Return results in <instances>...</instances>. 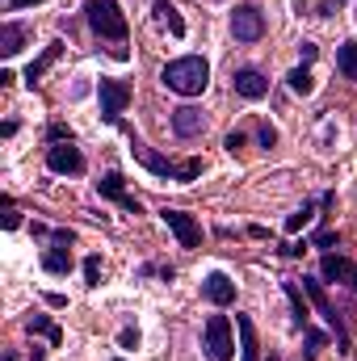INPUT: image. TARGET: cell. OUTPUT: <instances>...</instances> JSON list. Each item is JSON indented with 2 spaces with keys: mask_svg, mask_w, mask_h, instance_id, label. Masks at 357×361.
Instances as JSON below:
<instances>
[{
  "mask_svg": "<svg viewBox=\"0 0 357 361\" xmlns=\"http://www.w3.org/2000/svg\"><path fill=\"white\" fill-rule=\"evenodd\" d=\"M341 4H345V0H324V4H320V17H332Z\"/></svg>",
  "mask_w": 357,
  "mask_h": 361,
  "instance_id": "836d02e7",
  "label": "cell"
},
{
  "mask_svg": "<svg viewBox=\"0 0 357 361\" xmlns=\"http://www.w3.org/2000/svg\"><path fill=\"white\" fill-rule=\"evenodd\" d=\"M286 85H290V92H298V97H307V92L315 89V76H311L307 68H294V72L286 76Z\"/></svg>",
  "mask_w": 357,
  "mask_h": 361,
  "instance_id": "603a6c76",
  "label": "cell"
},
{
  "mask_svg": "<svg viewBox=\"0 0 357 361\" xmlns=\"http://www.w3.org/2000/svg\"><path fill=\"white\" fill-rule=\"evenodd\" d=\"M303 294L315 302V311L328 319V328L337 332V353H349V332H345V324H341V311L328 302V294H324V281H315V277H303Z\"/></svg>",
  "mask_w": 357,
  "mask_h": 361,
  "instance_id": "277c9868",
  "label": "cell"
},
{
  "mask_svg": "<svg viewBox=\"0 0 357 361\" xmlns=\"http://www.w3.org/2000/svg\"><path fill=\"white\" fill-rule=\"evenodd\" d=\"M114 361H122V357H114Z\"/></svg>",
  "mask_w": 357,
  "mask_h": 361,
  "instance_id": "74e56055",
  "label": "cell"
},
{
  "mask_svg": "<svg viewBox=\"0 0 357 361\" xmlns=\"http://www.w3.org/2000/svg\"><path fill=\"white\" fill-rule=\"evenodd\" d=\"M152 13H156V21H160V25H169V34H173V38H185V21H181V13H177V4H173V0H156V4H152Z\"/></svg>",
  "mask_w": 357,
  "mask_h": 361,
  "instance_id": "ac0fdd59",
  "label": "cell"
},
{
  "mask_svg": "<svg viewBox=\"0 0 357 361\" xmlns=\"http://www.w3.org/2000/svg\"><path fill=\"white\" fill-rule=\"evenodd\" d=\"M320 273H324L328 281H341V286H349V290L357 294V261L341 257V252H324V261H320Z\"/></svg>",
  "mask_w": 357,
  "mask_h": 361,
  "instance_id": "7c38bea8",
  "label": "cell"
},
{
  "mask_svg": "<svg viewBox=\"0 0 357 361\" xmlns=\"http://www.w3.org/2000/svg\"><path fill=\"white\" fill-rule=\"evenodd\" d=\"M59 55H63V42H59V38H55V42H51V47H47V51H42V55H38V59H34V63H30V68H25V85H30V89H34V85H38V80H42V76H47V68H51V63H55V59H59Z\"/></svg>",
  "mask_w": 357,
  "mask_h": 361,
  "instance_id": "e0dca14e",
  "label": "cell"
},
{
  "mask_svg": "<svg viewBox=\"0 0 357 361\" xmlns=\"http://www.w3.org/2000/svg\"><path fill=\"white\" fill-rule=\"evenodd\" d=\"M231 34H236V42H261L265 38V13L257 4H240L231 13Z\"/></svg>",
  "mask_w": 357,
  "mask_h": 361,
  "instance_id": "52a82bcc",
  "label": "cell"
},
{
  "mask_svg": "<svg viewBox=\"0 0 357 361\" xmlns=\"http://www.w3.org/2000/svg\"><path fill=\"white\" fill-rule=\"evenodd\" d=\"M257 139H261V147H273V143H277V130H273V126H261V130H257Z\"/></svg>",
  "mask_w": 357,
  "mask_h": 361,
  "instance_id": "4dcf8cb0",
  "label": "cell"
},
{
  "mask_svg": "<svg viewBox=\"0 0 357 361\" xmlns=\"http://www.w3.org/2000/svg\"><path fill=\"white\" fill-rule=\"evenodd\" d=\"M47 139H51V143H76V139H72V130H68L63 122H55V126L47 130Z\"/></svg>",
  "mask_w": 357,
  "mask_h": 361,
  "instance_id": "4316f807",
  "label": "cell"
},
{
  "mask_svg": "<svg viewBox=\"0 0 357 361\" xmlns=\"http://www.w3.org/2000/svg\"><path fill=\"white\" fill-rule=\"evenodd\" d=\"M202 294H206L214 307H231V302H236V281H231L227 273L214 269V273H206V277H202Z\"/></svg>",
  "mask_w": 357,
  "mask_h": 361,
  "instance_id": "4fadbf2b",
  "label": "cell"
},
{
  "mask_svg": "<svg viewBox=\"0 0 357 361\" xmlns=\"http://www.w3.org/2000/svg\"><path fill=\"white\" fill-rule=\"evenodd\" d=\"M315 244H320V248H332V244H341V235H337V231H320Z\"/></svg>",
  "mask_w": 357,
  "mask_h": 361,
  "instance_id": "1f68e13d",
  "label": "cell"
},
{
  "mask_svg": "<svg viewBox=\"0 0 357 361\" xmlns=\"http://www.w3.org/2000/svg\"><path fill=\"white\" fill-rule=\"evenodd\" d=\"M13 8H30V4H38V0H8Z\"/></svg>",
  "mask_w": 357,
  "mask_h": 361,
  "instance_id": "d590c367",
  "label": "cell"
},
{
  "mask_svg": "<svg viewBox=\"0 0 357 361\" xmlns=\"http://www.w3.org/2000/svg\"><path fill=\"white\" fill-rule=\"evenodd\" d=\"M21 42H25V30H21L17 21H4V25H0V55L13 59V55L21 51Z\"/></svg>",
  "mask_w": 357,
  "mask_h": 361,
  "instance_id": "d6986e66",
  "label": "cell"
},
{
  "mask_svg": "<svg viewBox=\"0 0 357 361\" xmlns=\"http://www.w3.org/2000/svg\"><path fill=\"white\" fill-rule=\"evenodd\" d=\"M282 290H286V298H290V307H294V328H298V332H307V324H311V311H307V298H303V290H298L294 281H286Z\"/></svg>",
  "mask_w": 357,
  "mask_h": 361,
  "instance_id": "ffe728a7",
  "label": "cell"
},
{
  "mask_svg": "<svg viewBox=\"0 0 357 361\" xmlns=\"http://www.w3.org/2000/svg\"><path fill=\"white\" fill-rule=\"evenodd\" d=\"M72 244H76L72 231H55L51 235V248L42 252V269L47 273H72Z\"/></svg>",
  "mask_w": 357,
  "mask_h": 361,
  "instance_id": "9c48e42d",
  "label": "cell"
},
{
  "mask_svg": "<svg viewBox=\"0 0 357 361\" xmlns=\"http://www.w3.org/2000/svg\"><path fill=\"white\" fill-rule=\"evenodd\" d=\"M97 193H101V197H109V202H118V206H122V210H131V214H143L139 197H131V193H126V180H122L118 169H109L105 177L97 180Z\"/></svg>",
  "mask_w": 357,
  "mask_h": 361,
  "instance_id": "30bf717a",
  "label": "cell"
},
{
  "mask_svg": "<svg viewBox=\"0 0 357 361\" xmlns=\"http://www.w3.org/2000/svg\"><path fill=\"white\" fill-rule=\"evenodd\" d=\"M85 13H89V25L97 38H105V42H126V34H131V25H126V17H122V8H118V0H89L85 4Z\"/></svg>",
  "mask_w": 357,
  "mask_h": 361,
  "instance_id": "3957f363",
  "label": "cell"
},
{
  "mask_svg": "<svg viewBox=\"0 0 357 361\" xmlns=\"http://www.w3.org/2000/svg\"><path fill=\"white\" fill-rule=\"evenodd\" d=\"M324 345H328V336H324V332H315V328H307V353H303V357H307V361H315Z\"/></svg>",
  "mask_w": 357,
  "mask_h": 361,
  "instance_id": "d4e9b609",
  "label": "cell"
},
{
  "mask_svg": "<svg viewBox=\"0 0 357 361\" xmlns=\"http://www.w3.org/2000/svg\"><path fill=\"white\" fill-rule=\"evenodd\" d=\"M47 169L59 173V177H80L85 173V156L76 143H51L47 147Z\"/></svg>",
  "mask_w": 357,
  "mask_h": 361,
  "instance_id": "ba28073f",
  "label": "cell"
},
{
  "mask_svg": "<svg viewBox=\"0 0 357 361\" xmlns=\"http://www.w3.org/2000/svg\"><path fill=\"white\" fill-rule=\"evenodd\" d=\"M236 332H240V361H261V341L248 315H236Z\"/></svg>",
  "mask_w": 357,
  "mask_h": 361,
  "instance_id": "2e32d148",
  "label": "cell"
},
{
  "mask_svg": "<svg viewBox=\"0 0 357 361\" xmlns=\"http://www.w3.org/2000/svg\"><path fill=\"white\" fill-rule=\"evenodd\" d=\"M173 130H177L181 139H198L206 130V114L198 105H177L173 109Z\"/></svg>",
  "mask_w": 357,
  "mask_h": 361,
  "instance_id": "5bb4252c",
  "label": "cell"
},
{
  "mask_svg": "<svg viewBox=\"0 0 357 361\" xmlns=\"http://www.w3.org/2000/svg\"><path fill=\"white\" fill-rule=\"evenodd\" d=\"M30 361H47V349H38V345H34V349H30Z\"/></svg>",
  "mask_w": 357,
  "mask_h": 361,
  "instance_id": "e575fe53",
  "label": "cell"
},
{
  "mask_svg": "<svg viewBox=\"0 0 357 361\" xmlns=\"http://www.w3.org/2000/svg\"><path fill=\"white\" fill-rule=\"evenodd\" d=\"M244 143H248V139H244V130H231V135L223 139V147H227V152H240Z\"/></svg>",
  "mask_w": 357,
  "mask_h": 361,
  "instance_id": "f1b7e54d",
  "label": "cell"
},
{
  "mask_svg": "<svg viewBox=\"0 0 357 361\" xmlns=\"http://www.w3.org/2000/svg\"><path fill=\"white\" fill-rule=\"evenodd\" d=\"M160 219L169 223V231L181 240V248H202V227L185 210H160Z\"/></svg>",
  "mask_w": 357,
  "mask_h": 361,
  "instance_id": "8fae6325",
  "label": "cell"
},
{
  "mask_svg": "<svg viewBox=\"0 0 357 361\" xmlns=\"http://www.w3.org/2000/svg\"><path fill=\"white\" fill-rule=\"evenodd\" d=\"M311 219H315V202H303V206H298V210L286 219V231H303Z\"/></svg>",
  "mask_w": 357,
  "mask_h": 361,
  "instance_id": "cb8c5ba5",
  "label": "cell"
},
{
  "mask_svg": "<svg viewBox=\"0 0 357 361\" xmlns=\"http://www.w3.org/2000/svg\"><path fill=\"white\" fill-rule=\"evenodd\" d=\"M131 85H122V80H101L97 85V101H101V118L109 122V126H118L122 122V114H126V105H131Z\"/></svg>",
  "mask_w": 357,
  "mask_h": 361,
  "instance_id": "5b68a950",
  "label": "cell"
},
{
  "mask_svg": "<svg viewBox=\"0 0 357 361\" xmlns=\"http://www.w3.org/2000/svg\"><path fill=\"white\" fill-rule=\"evenodd\" d=\"M298 55H303V63H311V59L320 55V47H315V42H303V47H298Z\"/></svg>",
  "mask_w": 357,
  "mask_h": 361,
  "instance_id": "d6a6232c",
  "label": "cell"
},
{
  "mask_svg": "<svg viewBox=\"0 0 357 361\" xmlns=\"http://www.w3.org/2000/svg\"><path fill=\"white\" fill-rule=\"evenodd\" d=\"M206 353H210V361L236 357V336H231V319L227 315H210L206 319Z\"/></svg>",
  "mask_w": 357,
  "mask_h": 361,
  "instance_id": "8992f818",
  "label": "cell"
},
{
  "mask_svg": "<svg viewBox=\"0 0 357 361\" xmlns=\"http://www.w3.org/2000/svg\"><path fill=\"white\" fill-rule=\"evenodd\" d=\"M118 345H122V349H139V332H135V328H122Z\"/></svg>",
  "mask_w": 357,
  "mask_h": 361,
  "instance_id": "f546056e",
  "label": "cell"
},
{
  "mask_svg": "<svg viewBox=\"0 0 357 361\" xmlns=\"http://www.w3.org/2000/svg\"><path fill=\"white\" fill-rule=\"evenodd\" d=\"M0 223H4V231H17V223H21V219H17V206H13V197H4V219H0Z\"/></svg>",
  "mask_w": 357,
  "mask_h": 361,
  "instance_id": "83f0119b",
  "label": "cell"
},
{
  "mask_svg": "<svg viewBox=\"0 0 357 361\" xmlns=\"http://www.w3.org/2000/svg\"><path fill=\"white\" fill-rule=\"evenodd\" d=\"M265 361H277V353H269V357H265Z\"/></svg>",
  "mask_w": 357,
  "mask_h": 361,
  "instance_id": "8d00e7d4",
  "label": "cell"
},
{
  "mask_svg": "<svg viewBox=\"0 0 357 361\" xmlns=\"http://www.w3.org/2000/svg\"><path fill=\"white\" fill-rule=\"evenodd\" d=\"M164 89L181 92V97H198V92L210 85V63L202 55H185V59H173L164 72H160Z\"/></svg>",
  "mask_w": 357,
  "mask_h": 361,
  "instance_id": "6da1fadb",
  "label": "cell"
},
{
  "mask_svg": "<svg viewBox=\"0 0 357 361\" xmlns=\"http://www.w3.org/2000/svg\"><path fill=\"white\" fill-rule=\"evenodd\" d=\"M231 89L240 92L244 101H261V97L269 92V80L257 72V68H240V72L231 76Z\"/></svg>",
  "mask_w": 357,
  "mask_h": 361,
  "instance_id": "9a60e30c",
  "label": "cell"
},
{
  "mask_svg": "<svg viewBox=\"0 0 357 361\" xmlns=\"http://www.w3.org/2000/svg\"><path fill=\"white\" fill-rule=\"evenodd\" d=\"M337 68H341L345 80H357V42H345V47L337 51Z\"/></svg>",
  "mask_w": 357,
  "mask_h": 361,
  "instance_id": "7402d4cb",
  "label": "cell"
},
{
  "mask_svg": "<svg viewBox=\"0 0 357 361\" xmlns=\"http://www.w3.org/2000/svg\"><path fill=\"white\" fill-rule=\"evenodd\" d=\"M131 152H135V160H139V164H143V169H147L152 177H160V180H177V185H189V180H198V177H202V169H206L202 160H185V164H173L169 156L152 152V147H147L143 139H135V147H131Z\"/></svg>",
  "mask_w": 357,
  "mask_h": 361,
  "instance_id": "7a4b0ae2",
  "label": "cell"
},
{
  "mask_svg": "<svg viewBox=\"0 0 357 361\" xmlns=\"http://www.w3.org/2000/svg\"><path fill=\"white\" fill-rule=\"evenodd\" d=\"M85 286H92V290L101 286V257H89L85 261Z\"/></svg>",
  "mask_w": 357,
  "mask_h": 361,
  "instance_id": "484cf974",
  "label": "cell"
},
{
  "mask_svg": "<svg viewBox=\"0 0 357 361\" xmlns=\"http://www.w3.org/2000/svg\"><path fill=\"white\" fill-rule=\"evenodd\" d=\"M25 332H30V336H47V341H51L55 349L63 345V332H59V328H55V324H51L47 315H38V311H34V315L25 319Z\"/></svg>",
  "mask_w": 357,
  "mask_h": 361,
  "instance_id": "44dd1931",
  "label": "cell"
}]
</instances>
